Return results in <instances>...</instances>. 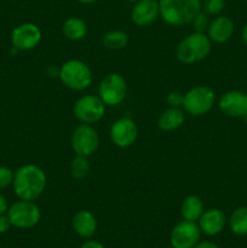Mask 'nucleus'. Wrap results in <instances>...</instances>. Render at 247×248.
I'll list each match as a JSON object with an SVG mask.
<instances>
[{
  "label": "nucleus",
  "mask_w": 247,
  "mask_h": 248,
  "mask_svg": "<svg viewBox=\"0 0 247 248\" xmlns=\"http://www.w3.org/2000/svg\"><path fill=\"white\" fill-rule=\"evenodd\" d=\"M15 173L9 167L0 166V189L7 188L14 182Z\"/></svg>",
  "instance_id": "26"
},
{
  "label": "nucleus",
  "mask_w": 247,
  "mask_h": 248,
  "mask_svg": "<svg viewBox=\"0 0 247 248\" xmlns=\"http://www.w3.org/2000/svg\"><path fill=\"white\" fill-rule=\"evenodd\" d=\"M184 119H185L184 110H182L181 108L170 107L159 116L157 126H159L160 130L170 132V131H174L181 127L184 123Z\"/></svg>",
  "instance_id": "18"
},
{
  "label": "nucleus",
  "mask_w": 247,
  "mask_h": 248,
  "mask_svg": "<svg viewBox=\"0 0 247 248\" xmlns=\"http://www.w3.org/2000/svg\"><path fill=\"white\" fill-rule=\"evenodd\" d=\"M242 40H244L245 45L247 46V23L245 24L244 28H242Z\"/></svg>",
  "instance_id": "32"
},
{
  "label": "nucleus",
  "mask_w": 247,
  "mask_h": 248,
  "mask_svg": "<svg viewBox=\"0 0 247 248\" xmlns=\"http://www.w3.org/2000/svg\"><path fill=\"white\" fill-rule=\"evenodd\" d=\"M72 225L74 232L81 237H91L96 232L97 229V219L87 210H80L79 212L75 213L73 217Z\"/></svg>",
  "instance_id": "17"
},
{
  "label": "nucleus",
  "mask_w": 247,
  "mask_h": 248,
  "mask_svg": "<svg viewBox=\"0 0 247 248\" xmlns=\"http://www.w3.org/2000/svg\"><path fill=\"white\" fill-rule=\"evenodd\" d=\"M218 107L224 115L241 118L247 111V94L237 90L225 92L220 97Z\"/></svg>",
  "instance_id": "13"
},
{
  "label": "nucleus",
  "mask_w": 247,
  "mask_h": 248,
  "mask_svg": "<svg viewBox=\"0 0 247 248\" xmlns=\"http://www.w3.org/2000/svg\"><path fill=\"white\" fill-rule=\"evenodd\" d=\"M46 182L45 172L35 165L28 164L21 166L15 172L12 186L19 200L34 201L44 193Z\"/></svg>",
  "instance_id": "1"
},
{
  "label": "nucleus",
  "mask_w": 247,
  "mask_h": 248,
  "mask_svg": "<svg viewBox=\"0 0 247 248\" xmlns=\"http://www.w3.org/2000/svg\"><path fill=\"white\" fill-rule=\"evenodd\" d=\"M183 97L184 94H182L181 92L178 91H172L167 94V104L172 108H179L183 104Z\"/></svg>",
  "instance_id": "27"
},
{
  "label": "nucleus",
  "mask_w": 247,
  "mask_h": 248,
  "mask_svg": "<svg viewBox=\"0 0 247 248\" xmlns=\"http://www.w3.org/2000/svg\"><path fill=\"white\" fill-rule=\"evenodd\" d=\"M241 118H242V119H244V121H245V123H246V124H247V111H246V113H245V114H244V115H242V116H241Z\"/></svg>",
  "instance_id": "34"
},
{
  "label": "nucleus",
  "mask_w": 247,
  "mask_h": 248,
  "mask_svg": "<svg viewBox=\"0 0 247 248\" xmlns=\"http://www.w3.org/2000/svg\"><path fill=\"white\" fill-rule=\"evenodd\" d=\"M126 1H131V2H136V1H138V0H126Z\"/></svg>",
  "instance_id": "35"
},
{
  "label": "nucleus",
  "mask_w": 247,
  "mask_h": 248,
  "mask_svg": "<svg viewBox=\"0 0 247 248\" xmlns=\"http://www.w3.org/2000/svg\"><path fill=\"white\" fill-rule=\"evenodd\" d=\"M9 207H7V201L4 196L0 194V215H4L5 212H7Z\"/></svg>",
  "instance_id": "29"
},
{
  "label": "nucleus",
  "mask_w": 247,
  "mask_h": 248,
  "mask_svg": "<svg viewBox=\"0 0 247 248\" xmlns=\"http://www.w3.org/2000/svg\"><path fill=\"white\" fill-rule=\"evenodd\" d=\"M126 93H127L126 80L118 73L108 74L99 84L98 97L106 106H118L125 99Z\"/></svg>",
  "instance_id": "7"
},
{
  "label": "nucleus",
  "mask_w": 247,
  "mask_h": 248,
  "mask_svg": "<svg viewBox=\"0 0 247 248\" xmlns=\"http://www.w3.org/2000/svg\"><path fill=\"white\" fill-rule=\"evenodd\" d=\"M201 230L195 222L182 220L172 229L170 241L173 248H193L200 240Z\"/></svg>",
  "instance_id": "10"
},
{
  "label": "nucleus",
  "mask_w": 247,
  "mask_h": 248,
  "mask_svg": "<svg viewBox=\"0 0 247 248\" xmlns=\"http://www.w3.org/2000/svg\"><path fill=\"white\" fill-rule=\"evenodd\" d=\"M77 1L81 2V4L89 5V4H93V2H96L97 0H77Z\"/></svg>",
  "instance_id": "33"
},
{
  "label": "nucleus",
  "mask_w": 247,
  "mask_h": 248,
  "mask_svg": "<svg viewBox=\"0 0 247 248\" xmlns=\"http://www.w3.org/2000/svg\"><path fill=\"white\" fill-rule=\"evenodd\" d=\"M160 16L170 26L191 23L201 11V0H159Z\"/></svg>",
  "instance_id": "2"
},
{
  "label": "nucleus",
  "mask_w": 247,
  "mask_h": 248,
  "mask_svg": "<svg viewBox=\"0 0 247 248\" xmlns=\"http://www.w3.org/2000/svg\"><path fill=\"white\" fill-rule=\"evenodd\" d=\"M224 5V0H205L203 1V11L208 16H216L223 11Z\"/></svg>",
  "instance_id": "24"
},
{
  "label": "nucleus",
  "mask_w": 247,
  "mask_h": 248,
  "mask_svg": "<svg viewBox=\"0 0 247 248\" xmlns=\"http://www.w3.org/2000/svg\"><path fill=\"white\" fill-rule=\"evenodd\" d=\"M58 77L65 87L74 91L86 90L93 80L92 70L89 65L79 60H70L63 63Z\"/></svg>",
  "instance_id": "4"
},
{
  "label": "nucleus",
  "mask_w": 247,
  "mask_h": 248,
  "mask_svg": "<svg viewBox=\"0 0 247 248\" xmlns=\"http://www.w3.org/2000/svg\"><path fill=\"white\" fill-rule=\"evenodd\" d=\"M70 174L75 179H84L90 173V164L87 161V156L77 155L70 162Z\"/></svg>",
  "instance_id": "23"
},
{
  "label": "nucleus",
  "mask_w": 247,
  "mask_h": 248,
  "mask_svg": "<svg viewBox=\"0 0 247 248\" xmlns=\"http://www.w3.org/2000/svg\"><path fill=\"white\" fill-rule=\"evenodd\" d=\"M81 248H106L102 244L96 241H87L82 245Z\"/></svg>",
  "instance_id": "31"
},
{
  "label": "nucleus",
  "mask_w": 247,
  "mask_h": 248,
  "mask_svg": "<svg viewBox=\"0 0 247 248\" xmlns=\"http://www.w3.org/2000/svg\"><path fill=\"white\" fill-rule=\"evenodd\" d=\"M138 137V127L130 118H121L116 120L110 127V140L116 147L128 148L136 142Z\"/></svg>",
  "instance_id": "12"
},
{
  "label": "nucleus",
  "mask_w": 247,
  "mask_h": 248,
  "mask_svg": "<svg viewBox=\"0 0 247 248\" xmlns=\"http://www.w3.org/2000/svg\"><path fill=\"white\" fill-rule=\"evenodd\" d=\"M207 31V36L211 41L217 44L227 43L234 34V23L227 16L216 17L208 26Z\"/></svg>",
  "instance_id": "16"
},
{
  "label": "nucleus",
  "mask_w": 247,
  "mask_h": 248,
  "mask_svg": "<svg viewBox=\"0 0 247 248\" xmlns=\"http://www.w3.org/2000/svg\"><path fill=\"white\" fill-rule=\"evenodd\" d=\"M181 213L185 220L195 222L203 213V203L199 196L189 195L184 199L181 207Z\"/></svg>",
  "instance_id": "20"
},
{
  "label": "nucleus",
  "mask_w": 247,
  "mask_h": 248,
  "mask_svg": "<svg viewBox=\"0 0 247 248\" xmlns=\"http://www.w3.org/2000/svg\"><path fill=\"white\" fill-rule=\"evenodd\" d=\"M7 217L12 227L18 229H29L35 227L41 217L40 208L33 201L19 200L7 210Z\"/></svg>",
  "instance_id": "6"
},
{
  "label": "nucleus",
  "mask_w": 247,
  "mask_h": 248,
  "mask_svg": "<svg viewBox=\"0 0 247 248\" xmlns=\"http://www.w3.org/2000/svg\"><path fill=\"white\" fill-rule=\"evenodd\" d=\"M159 16L160 6L157 0H138L131 11V19L138 27L150 26Z\"/></svg>",
  "instance_id": "14"
},
{
  "label": "nucleus",
  "mask_w": 247,
  "mask_h": 248,
  "mask_svg": "<svg viewBox=\"0 0 247 248\" xmlns=\"http://www.w3.org/2000/svg\"><path fill=\"white\" fill-rule=\"evenodd\" d=\"M62 29L65 38L73 41L81 40L86 36L87 33L86 23H85L84 19L79 18V17H69L68 19H65Z\"/></svg>",
  "instance_id": "19"
},
{
  "label": "nucleus",
  "mask_w": 247,
  "mask_h": 248,
  "mask_svg": "<svg viewBox=\"0 0 247 248\" xmlns=\"http://www.w3.org/2000/svg\"><path fill=\"white\" fill-rule=\"evenodd\" d=\"M128 43V35L123 31H110L104 34L102 44L109 50H120Z\"/></svg>",
  "instance_id": "22"
},
{
  "label": "nucleus",
  "mask_w": 247,
  "mask_h": 248,
  "mask_svg": "<svg viewBox=\"0 0 247 248\" xmlns=\"http://www.w3.org/2000/svg\"><path fill=\"white\" fill-rule=\"evenodd\" d=\"M70 142L77 155L90 156L98 149L99 137L94 127L89 124H81L73 131Z\"/></svg>",
  "instance_id": "9"
},
{
  "label": "nucleus",
  "mask_w": 247,
  "mask_h": 248,
  "mask_svg": "<svg viewBox=\"0 0 247 248\" xmlns=\"http://www.w3.org/2000/svg\"><path fill=\"white\" fill-rule=\"evenodd\" d=\"M11 222H10L9 217L4 215H0V234L2 232H6L7 230L11 228Z\"/></svg>",
  "instance_id": "28"
},
{
  "label": "nucleus",
  "mask_w": 247,
  "mask_h": 248,
  "mask_svg": "<svg viewBox=\"0 0 247 248\" xmlns=\"http://www.w3.org/2000/svg\"><path fill=\"white\" fill-rule=\"evenodd\" d=\"M216 94L211 87L195 86L189 90L183 97L184 111L193 116H202L213 108Z\"/></svg>",
  "instance_id": "5"
},
{
  "label": "nucleus",
  "mask_w": 247,
  "mask_h": 248,
  "mask_svg": "<svg viewBox=\"0 0 247 248\" xmlns=\"http://www.w3.org/2000/svg\"><path fill=\"white\" fill-rule=\"evenodd\" d=\"M193 248H218V246L213 244V242L203 241V242H198V244H196Z\"/></svg>",
  "instance_id": "30"
},
{
  "label": "nucleus",
  "mask_w": 247,
  "mask_h": 248,
  "mask_svg": "<svg viewBox=\"0 0 247 248\" xmlns=\"http://www.w3.org/2000/svg\"><path fill=\"white\" fill-rule=\"evenodd\" d=\"M225 225V216L218 208H211V210L203 211L201 217L199 218V227L202 232L206 235L219 234Z\"/></svg>",
  "instance_id": "15"
},
{
  "label": "nucleus",
  "mask_w": 247,
  "mask_h": 248,
  "mask_svg": "<svg viewBox=\"0 0 247 248\" xmlns=\"http://www.w3.org/2000/svg\"><path fill=\"white\" fill-rule=\"evenodd\" d=\"M230 229L236 235H247V207H239L232 213Z\"/></svg>",
  "instance_id": "21"
},
{
  "label": "nucleus",
  "mask_w": 247,
  "mask_h": 248,
  "mask_svg": "<svg viewBox=\"0 0 247 248\" xmlns=\"http://www.w3.org/2000/svg\"><path fill=\"white\" fill-rule=\"evenodd\" d=\"M191 23H193L195 31L203 33L206 29H208V26H210V23H208V15H206L205 12L200 11L195 17H194Z\"/></svg>",
  "instance_id": "25"
},
{
  "label": "nucleus",
  "mask_w": 247,
  "mask_h": 248,
  "mask_svg": "<svg viewBox=\"0 0 247 248\" xmlns=\"http://www.w3.org/2000/svg\"><path fill=\"white\" fill-rule=\"evenodd\" d=\"M211 52V40L205 33L189 34L178 44L176 56L179 62L193 64L205 60Z\"/></svg>",
  "instance_id": "3"
},
{
  "label": "nucleus",
  "mask_w": 247,
  "mask_h": 248,
  "mask_svg": "<svg viewBox=\"0 0 247 248\" xmlns=\"http://www.w3.org/2000/svg\"><path fill=\"white\" fill-rule=\"evenodd\" d=\"M41 40V31L34 23H22L12 31V46L17 51H29L36 47Z\"/></svg>",
  "instance_id": "11"
},
{
  "label": "nucleus",
  "mask_w": 247,
  "mask_h": 248,
  "mask_svg": "<svg viewBox=\"0 0 247 248\" xmlns=\"http://www.w3.org/2000/svg\"><path fill=\"white\" fill-rule=\"evenodd\" d=\"M73 113L77 121L81 124L98 123L106 114V104L102 102L99 97L86 94L75 102Z\"/></svg>",
  "instance_id": "8"
}]
</instances>
